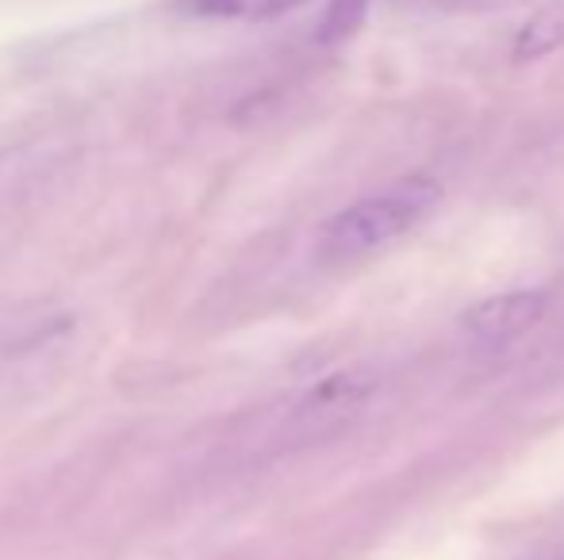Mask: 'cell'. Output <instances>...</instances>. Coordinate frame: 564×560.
<instances>
[{"label":"cell","mask_w":564,"mask_h":560,"mask_svg":"<svg viewBox=\"0 0 564 560\" xmlns=\"http://www.w3.org/2000/svg\"><path fill=\"white\" fill-rule=\"evenodd\" d=\"M365 15H369V0H330L327 12H323V20H319L315 39H319L323 46L346 43V39H354L357 31H361Z\"/></svg>","instance_id":"obj_5"},{"label":"cell","mask_w":564,"mask_h":560,"mask_svg":"<svg viewBox=\"0 0 564 560\" xmlns=\"http://www.w3.org/2000/svg\"><path fill=\"white\" fill-rule=\"evenodd\" d=\"M545 304L550 299L542 292H503V296L480 299L476 307H468L460 327L480 345H507L542 322Z\"/></svg>","instance_id":"obj_2"},{"label":"cell","mask_w":564,"mask_h":560,"mask_svg":"<svg viewBox=\"0 0 564 560\" xmlns=\"http://www.w3.org/2000/svg\"><path fill=\"white\" fill-rule=\"evenodd\" d=\"M304 0H185L188 12L208 15V20H276L292 12Z\"/></svg>","instance_id":"obj_4"},{"label":"cell","mask_w":564,"mask_h":560,"mask_svg":"<svg viewBox=\"0 0 564 560\" xmlns=\"http://www.w3.org/2000/svg\"><path fill=\"white\" fill-rule=\"evenodd\" d=\"M415 4H431V8H453V12H480V8L511 4V0H415Z\"/></svg>","instance_id":"obj_6"},{"label":"cell","mask_w":564,"mask_h":560,"mask_svg":"<svg viewBox=\"0 0 564 560\" xmlns=\"http://www.w3.org/2000/svg\"><path fill=\"white\" fill-rule=\"evenodd\" d=\"M438 200H442L438 180L431 177L395 180L384 193L365 196V200L341 208L338 216H330L319 234V254L327 262H357V257L372 254V250H384L388 242L415 231Z\"/></svg>","instance_id":"obj_1"},{"label":"cell","mask_w":564,"mask_h":560,"mask_svg":"<svg viewBox=\"0 0 564 560\" xmlns=\"http://www.w3.org/2000/svg\"><path fill=\"white\" fill-rule=\"evenodd\" d=\"M564 46V8H538L514 35V58L538 62Z\"/></svg>","instance_id":"obj_3"}]
</instances>
